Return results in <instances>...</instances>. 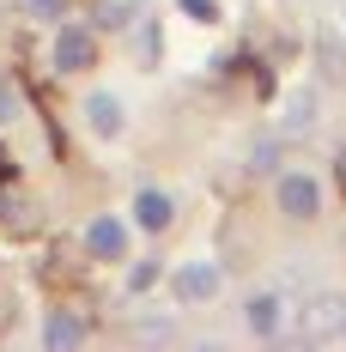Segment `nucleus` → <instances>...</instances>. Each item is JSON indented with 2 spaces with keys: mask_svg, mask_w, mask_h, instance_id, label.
Masks as SVG:
<instances>
[{
  "mask_svg": "<svg viewBox=\"0 0 346 352\" xmlns=\"http://www.w3.org/2000/svg\"><path fill=\"white\" fill-rule=\"evenodd\" d=\"M316 116H322V91H316V85L285 91V104H279V140H304V134H316Z\"/></svg>",
  "mask_w": 346,
  "mask_h": 352,
  "instance_id": "nucleus-1",
  "label": "nucleus"
},
{
  "mask_svg": "<svg viewBox=\"0 0 346 352\" xmlns=\"http://www.w3.org/2000/svg\"><path fill=\"white\" fill-rule=\"evenodd\" d=\"M98 61V36L85 25H61L55 31V73H85Z\"/></svg>",
  "mask_w": 346,
  "mask_h": 352,
  "instance_id": "nucleus-2",
  "label": "nucleus"
},
{
  "mask_svg": "<svg viewBox=\"0 0 346 352\" xmlns=\"http://www.w3.org/2000/svg\"><path fill=\"white\" fill-rule=\"evenodd\" d=\"M279 212H285V219H298V225H310L316 212H322V188H316L310 176L285 170V176H279Z\"/></svg>",
  "mask_w": 346,
  "mask_h": 352,
  "instance_id": "nucleus-3",
  "label": "nucleus"
},
{
  "mask_svg": "<svg viewBox=\"0 0 346 352\" xmlns=\"http://www.w3.org/2000/svg\"><path fill=\"white\" fill-rule=\"evenodd\" d=\"M176 298L182 304H207V298H219V285H225V274L213 267V261H188V267H176Z\"/></svg>",
  "mask_w": 346,
  "mask_h": 352,
  "instance_id": "nucleus-4",
  "label": "nucleus"
},
{
  "mask_svg": "<svg viewBox=\"0 0 346 352\" xmlns=\"http://www.w3.org/2000/svg\"><path fill=\"white\" fill-rule=\"evenodd\" d=\"M85 249H91L98 261H122V255H128V231H122V219H91V225H85Z\"/></svg>",
  "mask_w": 346,
  "mask_h": 352,
  "instance_id": "nucleus-5",
  "label": "nucleus"
},
{
  "mask_svg": "<svg viewBox=\"0 0 346 352\" xmlns=\"http://www.w3.org/2000/svg\"><path fill=\"white\" fill-rule=\"evenodd\" d=\"M85 128L104 134V140H116V134H122V98H116V91H91V98H85Z\"/></svg>",
  "mask_w": 346,
  "mask_h": 352,
  "instance_id": "nucleus-6",
  "label": "nucleus"
},
{
  "mask_svg": "<svg viewBox=\"0 0 346 352\" xmlns=\"http://www.w3.org/2000/svg\"><path fill=\"white\" fill-rule=\"evenodd\" d=\"M171 195H164V188H140L134 195V219L140 225H146V231H164V225H171Z\"/></svg>",
  "mask_w": 346,
  "mask_h": 352,
  "instance_id": "nucleus-7",
  "label": "nucleus"
},
{
  "mask_svg": "<svg viewBox=\"0 0 346 352\" xmlns=\"http://www.w3.org/2000/svg\"><path fill=\"white\" fill-rule=\"evenodd\" d=\"M279 310H285L279 292H255V298H249V328H255L261 340H274L279 334Z\"/></svg>",
  "mask_w": 346,
  "mask_h": 352,
  "instance_id": "nucleus-8",
  "label": "nucleus"
},
{
  "mask_svg": "<svg viewBox=\"0 0 346 352\" xmlns=\"http://www.w3.org/2000/svg\"><path fill=\"white\" fill-rule=\"evenodd\" d=\"M79 340H85V322L67 316V310H55L49 328H43V346H79Z\"/></svg>",
  "mask_w": 346,
  "mask_h": 352,
  "instance_id": "nucleus-9",
  "label": "nucleus"
},
{
  "mask_svg": "<svg viewBox=\"0 0 346 352\" xmlns=\"http://www.w3.org/2000/svg\"><path fill=\"white\" fill-rule=\"evenodd\" d=\"M249 170H255V176L279 170V140H261V146H255V152H249Z\"/></svg>",
  "mask_w": 346,
  "mask_h": 352,
  "instance_id": "nucleus-10",
  "label": "nucleus"
},
{
  "mask_svg": "<svg viewBox=\"0 0 346 352\" xmlns=\"http://www.w3.org/2000/svg\"><path fill=\"white\" fill-rule=\"evenodd\" d=\"M316 55H322V73H334V79L346 73V49H334L328 36H322V49H316Z\"/></svg>",
  "mask_w": 346,
  "mask_h": 352,
  "instance_id": "nucleus-11",
  "label": "nucleus"
},
{
  "mask_svg": "<svg viewBox=\"0 0 346 352\" xmlns=\"http://www.w3.org/2000/svg\"><path fill=\"white\" fill-rule=\"evenodd\" d=\"M152 280H158V261H140L134 274H128V285H134V292H146V285H152Z\"/></svg>",
  "mask_w": 346,
  "mask_h": 352,
  "instance_id": "nucleus-12",
  "label": "nucleus"
},
{
  "mask_svg": "<svg viewBox=\"0 0 346 352\" xmlns=\"http://www.w3.org/2000/svg\"><path fill=\"white\" fill-rule=\"evenodd\" d=\"M12 116H19V91L0 79V122H12Z\"/></svg>",
  "mask_w": 346,
  "mask_h": 352,
  "instance_id": "nucleus-13",
  "label": "nucleus"
},
{
  "mask_svg": "<svg viewBox=\"0 0 346 352\" xmlns=\"http://www.w3.org/2000/svg\"><path fill=\"white\" fill-rule=\"evenodd\" d=\"M182 12H195L201 25H213V19H219V6H213V0H182Z\"/></svg>",
  "mask_w": 346,
  "mask_h": 352,
  "instance_id": "nucleus-14",
  "label": "nucleus"
},
{
  "mask_svg": "<svg viewBox=\"0 0 346 352\" xmlns=\"http://www.w3.org/2000/svg\"><path fill=\"white\" fill-rule=\"evenodd\" d=\"M334 182L346 188V146H340V158H334Z\"/></svg>",
  "mask_w": 346,
  "mask_h": 352,
  "instance_id": "nucleus-15",
  "label": "nucleus"
},
{
  "mask_svg": "<svg viewBox=\"0 0 346 352\" xmlns=\"http://www.w3.org/2000/svg\"><path fill=\"white\" fill-rule=\"evenodd\" d=\"M31 12H61V0H31Z\"/></svg>",
  "mask_w": 346,
  "mask_h": 352,
  "instance_id": "nucleus-16",
  "label": "nucleus"
}]
</instances>
